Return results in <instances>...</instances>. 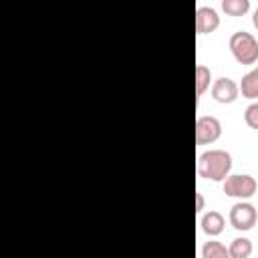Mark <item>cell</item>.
<instances>
[{
	"mask_svg": "<svg viewBox=\"0 0 258 258\" xmlns=\"http://www.w3.org/2000/svg\"><path fill=\"white\" fill-rule=\"evenodd\" d=\"M232 171V155L226 149H208L198 157V175L210 181H224Z\"/></svg>",
	"mask_w": 258,
	"mask_h": 258,
	"instance_id": "1",
	"label": "cell"
},
{
	"mask_svg": "<svg viewBox=\"0 0 258 258\" xmlns=\"http://www.w3.org/2000/svg\"><path fill=\"white\" fill-rule=\"evenodd\" d=\"M230 52L240 64H254L258 60V40L246 30H238L230 36Z\"/></svg>",
	"mask_w": 258,
	"mask_h": 258,
	"instance_id": "2",
	"label": "cell"
},
{
	"mask_svg": "<svg viewBox=\"0 0 258 258\" xmlns=\"http://www.w3.org/2000/svg\"><path fill=\"white\" fill-rule=\"evenodd\" d=\"M256 189H258V183L248 173H230L224 179V194L230 198H240L242 202L252 198L256 194Z\"/></svg>",
	"mask_w": 258,
	"mask_h": 258,
	"instance_id": "3",
	"label": "cell"
},
{
	"mask_svg": "<svg viewBox=\"0 0 258 258\" xmlns=\"http://www.w3.org/2000/svg\"><path fill=\"white\" fill-rule=\"evenodd\" d=\"M232 228L240 230V232H248L256 226L258 222V212L250 202H238L230 208V216H228Z\"/></svg>",
	"mask_w": 258,
	"mask_h": 258,
	"instance_id": "4",
	"label": "cell"
},
{
	"mask_svg": "<svg viewBox=\"0 0 258 258\" xmlns=\"http://www.w3.org/2000/svg\"><path fill=\"white\" fill-rule=\"evenodd\" d=\"M222 135V123L214 115H202L196 119V143L198 145H210L218 141Z\"/></svg>",
	"mask_w": 258,
	"mask_h": 258,
	"instance_id": "5",
	"label": "cell"
},
{
	"mask_svg": "<svg viewBox=\"0 0 258 258\" xmlns=\"http://www.w3.org/2000/svg\"><path fill=\"white\" fill-rule=\"evenodd\" d=\"M238 95H240V85L230 77H220L212 83V97L216 103L230 105L238 99Z\"/></svg>",
	"mask_w": 258,
	"mask_h": 258,
	"instance_id": "6",
	"label": "cell"
},
{
	"mask_svg": "<svg viewBox=\"0 0 258 258\" xmlns=\"http://www.w3.org/2000/svg\"><path fill=\"white\" fill-rule=\"evenodd\" d=\"M220 26V16L216 12V8L212 6H198L196 10V32L202 34H210Z\"/></svg>",
	"mask_w": 258,
	"mask_h": 258,
	"instance_id": "7",
	"label": "cell"
},
{
	"mask_svg": "<svg viewBox=\"0 0 258 258\" xmlns=\"http://www.w3.org/2000/svg\"><path fill=\"white\" fill-rule=\"evenodd\" d=\"M200 226H202V232L208 234V236H220L224 232V226H226V220L220 212L216 210H210L202 216L200 220Z\"/></svg>",
	"mask_w": 258,
	"mask_h": 258,
	"instance_id": "8",
	"label": "cell"
},
{
	"mask_svg": "<svg viewBox=\"0 0 258 258\" xmlns=\"http://www.w3.org/2000/svg\"><path fill=\"white\" fill-rule=\"evenodd\" d=\"M240 93L246 99H258V67L248 71L240 81Z\"/></svg>",
	"mask_w": 258,
	"mask_h": 258,
	"instance_id": "9",
	"label": "cell"
},
{
	"mask_svg": "<svg viewBox=\"0 0 258 258\" xmlns=\"http://www.w3.org/2000/svg\"><path fill=\"white\" fill-rule=\"evenodd\" d=\"M254 246H252V240L246 238V236H238L230 242L228 246V252H230V258H248L252 254Z\"/></svg>",
	"mask_w": 258,
	"mask_h": 258,
	"instance_id": "10",
	"label": "cell"
},
{
	"mask_svg": "<svg viewBox=\"0 0 258 258\" xmlns=\"http://www.w3.org/2000/svg\"><path fill=\"white\" fill-rule=\"evenodd\" d=\"M210 83H212V71L206 64H198L196 67V95L202 97L210 89Z\"/></svg>",
	"mask_w": 258,
	"mask_h": 258,
	"instance_id": "11",
	"label": "cell"
},
{
	"mask_svg": "<svg viewBox=\"0 0 258 258\" xmlns=\"http://www.w3.org/2000/svg\"><path fill=\"white\" fill-rule=\"evenodd\" d=\"M202 258H230L228 248L218 240H208L202 246Z\"/></svg>",
	"mask_w": 258,
	"mask_h": 258,
	"instance_id": "12",
	"label": "cell"
},
{
	"mask_svg": "<svg viewBox=\"0 0 258 258\" xmlns=\"http://www.w3.org/2000/svg\"><path fill=\"white\" fill-rule=\"evenodd\" d=\"M222 10L230 16H244L250 10V0H222Z\"/></svg>",
	"mask_w": 258,
	"mask_h": 258,
	"instance_id": "13",
	"label": "cell"
},
{
	"mask_svg": "<svg viewBox=\"0 0 258 258\" xmlns=\"http://www.w3.org/2000/svg\"><path fill=\"white\" fill-rule=\"evenodd\" d=\"M244 121L250 129H256L258 131V103H250L244 111Z\"/></svg>",
	"mask_w": 258,
	"mask_h": 258,
	"instance_id": "14",
	"label": "cell"
},
{
	"mask_svg": "<svg viewBox=\"0 0 258 258\" xmlns=\"http://www.w3.org/2000/svg\"><path fill=\"white\" fill-rule=\"evenodd\" d=\"M204 210V196H202V191H198L196 194V212H202Z\"/></svg>",
	"mask_w": 258,
	"mask_h": 258,
	"instance_id": "15",
	"label": "cell"
},
{
	"mask_svg": "<svg viewBox=\"0 0 258 258\" xmlns=\"http://www.w3.org/2000/svg\"><path fill=\"white\" fill-rule=\"evenodd\" d=\"M252 24H254V28H258V8L254 10V16H252Z\"/></svg>",
	"mask_w": 258,
	"mask_h": 258,
	"instance_id": "16",
	"label": "cell"
}]
</instances>
